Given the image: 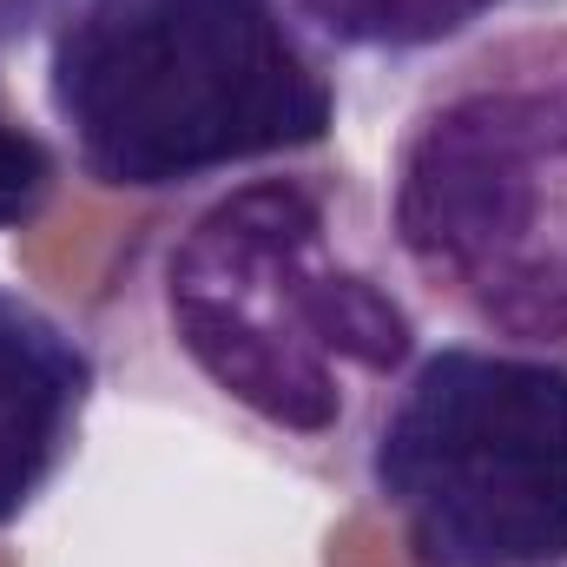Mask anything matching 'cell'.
<instances>
[{"mask_svg":"<svg viewBox=\"0 0 567 567\" xmlns=\"http://www.w3.org/2000/svg\"><path fill=\"white\" fill-rule=\"evenodd\" d=\"M120 396L185 410L357 495V455L429 317L357 165L310 152L152 212L86 310Z\"/></svg>","mask_w":567,"mask_h":567,"instance_id":"obj_1","label":"cell"},{"mask_svg":"<svg viewBox=\"0 0 567 567\" xmlns=\"http://www.w3.org/2000/svg\"><path fill=\"white\" fill-rule=\"evenodd\" d=\"M40 100L66 172L106 198H185L337 140L343 80L290 0H80Z\"/></svg>","mask_w":567,"mask_h":567,"instance_id":"obj_2","label":"cell"},{"mask_svg":"<svg viewBox=\"0 0 567 567\" xmlns=\"http://www.w3.org/2000/svg\"><path fill=\"white\" fill-rule=\"evenodd\" d=\"M383 225L423 310L567 357V20L495 33L416 86Z\"/></svg>","mask_w":567,"mask_h":567,"instance_id":"obj_3","label":"cell"},{"mask_svg":"<svg viewBox=\"0 0 567 567\" xmlns=\"http://www.w3.org/2000/svg\"><path fill=\"white\" fill-rule=\"evenodd\" d=\"M410 567H567V357L423 343L357 455Z\"/></svg>","mask_w":567,"mask_h":567,"instance_id":"obj_4","label":"cell"},{"mask_svg":"<svg viewBox=\"0 0 567 567\" xmlns=\"http://www.w3.org/2000/svg\"><path fill=\"white\" fill-rule=\"evenodd\" d=\"M106 370L86 323L0 284V535L20 528L80 462Z\"/></svg>","mask_w":567,"mask_h":567,"instance_id":"obj_5","label":"cell"},{"mask_svg":"<svg viewBox=\"0 0 567 567\" xmlns=\"http://www.w3.org/2000/svg\"><path fill=\"white\" fill-rule=\"evenodd\" d=\"M290 13L337 80L350 73L370 100H390L495 33L567 13V0H290Z\"/></svg>","mask_w":567,"mask_h":567,"instance_id":"obj_6","label":"cell"},{"mask_svg":"<svg viewBox=\"0 0 567 567\" xmlns=\"http://www.w3.org/2000/svg\"><path fill=\"white\" fill-rule=\"evenodd\" d=\"M66 152L47 140V126H33L7 86V60H0V238L7 231H33L66 185Z\"/></svg>","mask_w":567,"mask_h":567,"instance_id":"obj_7","label":"cell"},{"mask_svg":"<svg viewBox=\"0 0 567 567\" xmlns=\"http://www.w3.org/2000/svg\"><path fill=\"white\" fill-rule=\"evenodd\" d=\"M80 0H0V60L20 47H40Z\"/></svg>","mask_w":567,"mask_h":567,"instance_id":"obj_8","label":"cell"}]
</instances>
